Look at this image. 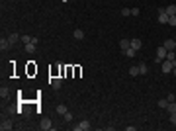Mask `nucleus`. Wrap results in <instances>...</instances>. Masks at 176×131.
<instances>
[{
  "label": "nucleus",
  "mask_w": 176,
  "mask_h": 131,
  "mask_svg": "<svg viewBox=\"0 0 176 131\" xmlns=\"http://www.w3.org/2000/svg\"><path fill=\"white\" fill-rule=\"evenodd\" d=\"M176 61H168V59H164L163 61V65H161V69H163L164 74H168V72H172V67H174Z\"/></svg>",
  "instance_id": "obj_1"
},
{
  "label": "nucleus",
  "mask_w": 176,
  "mask_h": 131,
  "mask_svg": "<svg viewBox=\"0 0 176 131\" xmlns=\"http://www.w3.org/2000/svg\"><path fill=\"white\" fill-rule=\"evenodd\" d=\"M49 84H51L53 90H59V88L63 86V78H59V76H53V78L49 80Z\"/></svg>",
  "instance_id": "obj_2"
},
{
  "label": "nucleus",
  "mask_w": 176,
  "mask_h": 131,
  "mask_svg": "<svg viewBox=\"0 0 176 131\" xmlns=\"http://www.w3.org/2000/svg\"><path fill=\"white\" fill-rule=\"evenodd\" d=\"M88 129H90V121H88V119H82V121L74 127V131H88Z\"/></svg>",
  "instance_id": "obj_3"
},
{
  "label": "nucleus",
  "mask_w": 176,
  "mask_h": 131,
  "mask_svg": "<svg viewBox=\"0 0 176 131\" xmlns=\"http://www.w3.org/2000/svg\"><path fill=\"white\" fill-rule=\"evenodd\" d=\"M168 14L164 12V8H161V10H158V24H168Z\"/></svg>",
  "instance_id": "obj_4"
},
{
  "label": "nucleus",
  "mask_w": 176,
  "mask_h": 131,
  "mask_svg": "<svg viewBox=\"0 0 176 131\" xmlns=\"http://www.w3.org/2000/svg\"><path fill=\"white\" fill-rule=\"evenodd\" d=\"M12 127H14L12 119H4V118H2V123H0V129H2V131H10Z\"/></svg>",
  "instance_id": "obj_5"
},
{
  "label": "nucleus",
  "mask_w": 176,
  "mask_h": 131,
  "mask_svg": "<svg viewBox=\"0 0 176 131\" xmlns=\"http://www.w3.org/2000/svg\"><path fill=\"white\" fill-rule=\"evenodd\" d=\"M166 53H168V51H166V47H158V49H156V57H158V59H161V61H164V59H166Z\"/></svg>",
  "instance_id": "obj_6"
},
{
  "label": "nucleus",
  "mask_w": 176,
  "mask_h": 131,
  "mask_svg": "<svg viewBox=\"0 0 176 131\" xmlns=\"http://www.w3.org/2000/svg\"><path fill=\"white\" fill-rule=\"evenodd\" d=\"M32 41H33V43H37V37H33V35H22V43H24V45H27V43H32Z\"/></svg>",
  "instance_id": "obj_7"
},
{
  "label": "nucleus",
  "mask_w": 176,
  "mask_h": 131,
  "mask_svg": "<svg viewBox=\"0 0 176 131\" xmlns=\"http://www.w3.org/2000/svg\"><path fill=\"white\" fill-rule=\"evenodd\" d=\"M10 45H12V43H10V39H4V37L0 39V51H8V49H10Z\"/></svg>",
  "instance_id": "obj_8"
},
{
  "label": "nucleus",
  "mask_w": 176,
  "mask_h": 131,
  "mask_svg": "<svg viewBox=\"0 0 176 131\" xmlns=\"http://www.w3.org/2000/svg\"><path fill=\"white\" fill-rule=\"evenodd\" d=\"M164 47H166V51H172V49L176 51V41L174 39H166L164 41Z\"/></svg>",
  "instance_id": "obj_9"
},
{
  "label": "nucleus",
  "mask_w": 176,
  "mask_h": 131,
  "mask_svg": "<svg viewBox=\"0 0 176 131\" xmlns=\"http://www.w3.org/2000/svg\"><path fill=\"white\" fill-rule=\"evenodd\" d=\"M43 131H49V129H53V125H51V121L49 119H41V125H39Z\"/></svg>",
  "instance_id": "obj_10"
},
{
  "label": "nucleus",
  "mask_w": 176,
  "mask_h": 131,
  "mask_svg": "<svg viewBox=\"0 0 176 131\" xmlns=\"http://www.w3.org/2000/svg\"><path fill=\"white\" fill-rule=\"evenodd\" d=\"M141 45H143V43H141V39H131V49H135V51H139V49H141Z\"/></svg>",
  "instance_id": "obj_11"
},
{
  "label": "nucleus",
  "mask_w": 176,
  "mask_h": 131,
  "mask_svg": "<svg viewBox=\"0 0 176 131\" xmlns=\"http://www.w3.org/2000/svg\"><path fill=\"white\" fill-rule=\"evenodd\" d=\"M164 12L168 14V16H176V6L174 4H168V6L164 8Z\"/></svg>",
  "instance_id": "obj_12"
},
{
  "label": "nucleus",
  "mask_w": 176,
  "mask_h": 131,
  "mask_svg": "<svg viewBox=\"0 0 176 131\" xmlns=\"http://www.w3.org/2000/svg\"><path fill=\"white\" fill-rule=\"evenodd\" d=\"M123 55H125V57H127V59H133V57H135V55H137V51H135V49H131V47H129V49H125V51H123Z\"/></svg>",
  "instance_id": "obj_13"
},
{
  "label": "nucleus",
  "mask_w": 176,
  "mask_h": 131,
  "mask_svg": "<svg viewBox=\"0 0 176 131\" xmlns=\"http://www.w3.org/2000/svg\"><path fill=\"white\" fill-rule=\"evenodd\" d=\"M119 47H121V51H125V49H129L131 47V41L129 39H121L119 41Z\"/></svg>",
  "instance_id": "obj_14"
},
{
  "label": "nucleus",
  "mask_w": 176,
  "mask_h": 131,
  "mask_svg": "<svg viewBox=\"0 0 176 131\" xmlns=\"http://www.w3.org/2000/svg\"><path fill=\"white\" fill-rule=\"evenodd\" d=\"M129 74H131V76H139V74H141V72H139V67H137V65L129 67Z\"/></svg>",
  "instance_id": "obj_15"
},
{
  "label": "nucleus",
  "mask_w": 176,
  "mask_h": 131,
  "mask_svg": "<svg viewBox=\"0 0 176 131\" xmlns=\"http://www.w3.org/2000/svg\"><path fill=\"white\" fill-rule=\"evenodd\" d=\"M72 35H74V39H84V32H82V29H74V33H72Z\"/></svg>",
  "instance_id": "obj_16"
},
{
  "label": "nucleus",
  "mask_w": 176,
  "mask_h": 131,
  "mask_svg": "<svg viewBox=\"0 0 176 131\" xmlns=\"http://www.w3.org/2000/svg\"><path fill=\"white\" fill-rule=\"evenodd\" d=\"M166 111H168V113H176V102H168V106H166Z\"/></svg>",
  "instance_id": "obj_17"
},
{
  "label": "nucleus",
  "mask_w": 176,
  "mask_h": 131,
  "mask_svg": "<svg viewBox=\"0 0 176 131\" xmlns=\"http://www.w3.org/2000/svg\"><path fill=\"white\" fill-rule=\"evenodd\" d=\"M166 106H168V100H166V98L158 100V108H161V110H166Z\"/></svg>",
  "instance_id": "obj_18"
},
{
  "label": "nucleus",
  "mask_w": 176,
  "mask_h": 131,
  "mask_svg": "<svg viewBox=\"0 0 176 131\" xmlns=\"http://www.w3.org/2000/svg\"><path fill=\"white\" fill-rule=\"evenodd\" d=\"M67 111H69V110H67V106H63V104H59V106H57V113H61V116H65Z\"/></svg>",
  "instance_id": "obj_19"
},
{
  "label": "nucleus",
  "mask_w": 176,
  "mask_h": 131,
  "mask_svg": "<svg viewBox=\"0 0 176 131\" xmlns=\"http://www.w3.org/2000/svg\"><path fill=\"white\" fill-rule=\"evenodd\" d=\"M8 39H10V43H12V45H14V43H16V41H18V39H22V37H20L18 33H10V37H8Z\"/></svg>",
  "instance_id": "obj_20"
},
{
  "label": "nucleus",
  "mask_w": 176,
  "mask_h": 131,
  "mask_svg": "<svg viewBox=\"0 0 176 131\" xmlns=\"http://www.w3.org/2000/svg\"><path fill=\"white\" fill-rule=\"evenodd\" d=\"M35 45H37V43H33V41H32V43H27V45H26V51L27 53H33V51H35Z\"/></svg>",
  "instance_id": "obj_21"
},
{
  "label": "nucleus",
  "mask_w": 176,
  "mask_h": 131,
  "mask_svg": "<svg viewBox=\"0 0 176 131\" xmlns=\"http://www.w3.org/2000/svg\"><path fill=\"white\" fill-rule=\"evenodd\" d=\"M8 94H10V90H8L6 86H2V88H0V96H2V98H8Z\"/></svg>",
  "instance_id": "obj_22"
},
{
  "label": "nucleus",
  "mask_w": 176,
  "mask_h": 131,
  "mask_svg": "<svg viewBox=\"0 0 176 131\" xmlns=\"http://www.w3.org/2000/svg\"><path fill=\"white\" fill-rule=\"evenodd\" d=\"M139 72H141V74H147V72H149V67L145 65V63L143 65H139Z\"/></svg>",
  "instance_id": "obj_23"
},
{
  "label": "nucleus",
  "mask_w": 176,
  "mask_h": 131,
  "mask_svg": "<svg viewBox=\"0 0 176 131\" xmlns=\"http://www.w3.org/2000/svg\"><path fill=\"white\" fill-rule=\"evenodd\" d=\"M166 59H168V61H176V53H174V49L166 53Z\"/></svg>",
  "instance_id": "obj_24"
},
{
  "label": "nucleus",
  "mask_w": 176,
  "mask_h": 131,
  "mask_svg": "<svg viewBox=\"0 0 176 131\" xmlns=\"http://www.w3.org/2000/svg\"><path fill=\"white\" fill-rule=\"evenodd\" d=\"M168 26L176 27V16H170V18H168Z\"/></svg>",
  "instance_id": "obj_25"
},
{
  "label": "nucleus",
  "mask_w": 176,
  "mask_h": 131,
  "mask_svg": "<svg viewBox=\"0 0 176 131\" xmlns=\"http://www.w3.org/2000/svg\"><path fill=\"white\" fill-rule=\"evenodd\" d=\"M121 16H131V10L129 8H121Z\"/></svg>",
  "instance_id": "obj_26"
},
{
  "label": "nucleus",
  "mask_w": 176,
  "mask_h": 131,
  "mask_svg": "<svg viewBox=\"0 0 176 131\" xmlns=\"http://www.w3.org/2000/svg\"><path fill=\"white\" fill-rule=\"evenodd\" d=\"M63 118H65V121H72V113H71V111H67Z\"/></svg>",
  "instance_id": "obj_27"
},
{
  "label": "nucleus",
  "mask_w": 176,
  "mask_h": 131,
  "mask_svg": "<svg viewBox=\"0 0 176 131\" xmlns=\"http://www.w3.org/2000/svg\"><path fill=\"white\" fill-rule=\"evenodd\" d=\"M139 14H141L139 8H131V16H139Z\"/></svg>",
  "instance_id": "obj_28"
},
{
  "label": "nucleus",
  "mask_w": 176,
  "mask_h": 131,
  "mask_svg": "<svg viewBox=\"0 0 176 131\" xmlns=\"http://www.w3.org/2000/svg\"><path fill=\"white\" fill-rule=\"evenodd\" d=\"M166 100H168V102H176V94H168Z\"/></svg>",
  "instance_id": "obj_29"
},
{
  "label": "nucleus",
  "mask_w": 176,
  "mask_h": 131,
  "mask_svg": "<svg viewBox=\"0 0 176 131\" xmlns=\"http://www.w3.org/2000/svg\"><path fill=\"white\" fill-rule=\"evenodd\" d=\"M170 123L176 125V113H170Z\"/></svg>",
  "instance_id": "obj_30"
},
{
  "label": "nucleus",
  "mask_w": 176,
  "mask_h": 131,
  "mask_svg": "<svg viewBox=\"0 0 176 131\" xmlns=\"http://www.w3.org/2000/svg\"><path fill=\"white\" fill-rule=\"evenodd\" d=\"M172 74L176 76V63H174V67H172Z\"/></svg>",
  "instance_id": "obj_31"
}]
</instances>
